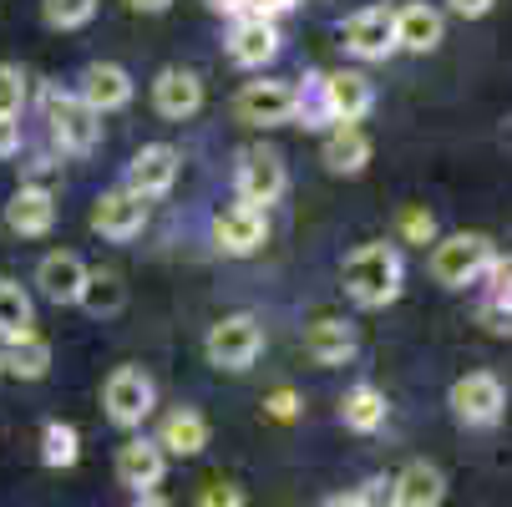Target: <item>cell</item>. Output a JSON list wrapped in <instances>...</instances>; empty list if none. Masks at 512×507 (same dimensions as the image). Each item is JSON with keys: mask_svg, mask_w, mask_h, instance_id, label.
Masks as SVG:
<instances>
[{"mask_svg": "<svg viewBox=\"0 0 512 507\" xmlns=\"http://www.w3.org/2000/svg\"><path fill=\"white\" fill-rule=\"evenodd\" d=\"M401 239L406 244H431L436 239V219H431L426 208H406L401 213Z\"/></svg>", "mask_w": 512, "mask_h": 507, "instance_id": "d6a6232c", "label": "cell"}, {"mask_svg": "<svg viewBox=\"0 0 512 507\" xmlns=\"http://www.w3.org/2000/svg\"><path fill=\"white\" fill-rule=\"evenodd\" d=\"M0 355H6V371H11V376H21V381H41V376L51 371V345H46L36 330H31V335H21V340H11Z\"/></svg>", "mask_w": 512, "mask_h": 507, "instance_id": "4316f807", "label": "cell"}, {"mask_svg": "<svg viewBox=\"0 0 512 507\" xmlns=\"http://www.w3.org/2000/svg\"><path fill=\"white\" fill-rule=\"evenodd\" d=\"M259 350H264V325L254 315H224L203 335V355L218 371H249L259 360Z\"/></svg>", "mask_w": 512, "mask_h": 507, "instance_id": "7a4b0ae2", "label": "cell"}, {"mask_svg": "<svg viewBox=\"0 0 512 507\" xmlns=\"http://www.w3.org/2000/svg\"><path fill=\"white\" fill-rule=\"evenodd\" d=\"M300 107H305V97L289 82H244L239 97H234V112L249 127H284V122L300 117Z\"/></svg>", "mask_w": 512, "mask_h": 507, "instance_id": "8992f818", "label": "cell"}, {"mask_svg": "<svg viewBox=\"0 0 512 507\" xmlns=\"http://www.w3.org/2000/svg\"><path fill=\"white\" fill-rule=\"evenodd\" d=\"M77 305H87L92 315H117L127 305V284L117 274H87V289H82Z\"/></svg>", "mask_w": 512, "mask_h": 507, "instance_id": "f1b7e54d", "label": "cell"}, {"mask_svg": "<svg viewBox=\"0 0 512 507\" xmlns=\"http://www.w3.org/2000/svg\"><path fill=\"white\" fill-rule=\"evenodd\" d=\"M345 51L360 61H386L396 51V11L386 6H365L345 21Z\"/></svg>", "mask_w": 512, "mask_h": 507, "instance_id": "30bf717a", "label": "cell"}, {"mask_svg": "<svg viewBox=\"0 0 512 507\" xmlns=\"http://www.w3.org/2000/svg\"><path fill=\"white\" fill-rule=\"evenodd\" d=\"M142 224H148V198L142 193H132L127 183L122 188H112V193H102L97 203H92V229L102 234V239H132V234H142Z\"/></svg>", "mask_w": 512, "mask_h": 507, "instance_id": "9c48e42d", "label": "cell"}, {"mask_svg": "<svg viewBox=\"0 0 512 507\" xmlns=\"http://www.w3.org/2000/svg\"><path fill=\"white\" fill-rule=\"evenodd\" d=\"M92 112H122L132 102V77L117 61H92L82 71V92H77Z\"/></svg>", "mask_w": 512, "mask_h": 507, "instance_id": "e0dca14e", "label": "cell"}, {"mask_svg": "<svg viewBox=\"0 0 512 507\" xmlns=\"http://www.w3.org/2000/svg\"><path fill=\"white\" fill-rule=\"evenodd\" d=\"M442 11H431V6H421V0H411V6H401L396 11V46H406V51H416V56H426V51H436L442 46Z\"/></svg>", "mask_w": 512, "mask_h": 507, "instance_id": "44dd1931", "label": "cell"}, {"mask_svg": "<svg viewBox=\"0 0 512 507\" xmlns=\"http://www.w3.org/2000/svg\"><path fill=\"white\" fill-rule=\"evenodd\" d=\"M264 234H269V224H264V208L234 203V208H224V213H213V239H218V249L234 254V259L254 254V249L264 244Z\"/></svg>", "mask_w": 512, "mask_h": 507, "instance_id": "5bb4252c", "label": "cell"}, {"mask_svg": "<svg viewBox=\"0 0 512 507\" xmlns=\"http://www.w3.org/2000/svg\"><path fill=\"white\" fill-rule=\"evenodd\" d=\"M82 457V437H77V426H66V421H46L41 431V462L46 467H77Z\"/></svg>", "mask_w": 512, "mask_h": 507, "instance_id": "83f0119b", "label": "cell"}, {"mask_svg": "<svg viewBox=\"0 0 512 507\" xmlns=\"http://www.w3.org/2000/svg\"><path fill=\"white\" fill-rule=\"evenodd\" d=\"M340 421L350 431H360V437H371V431L386 426V396L376 386H350L345 401H340Z\"/></svg>", "mask_w": 512, "mask_h": 507, "instance_id": "d4e9b609", "label": "cell"}, {"mask_svg": "<svg viewBox=\"0 0 512 507\" xmlns=\"http://www.w3.org/2000/svg\"><path fill=\"white\" fill-rule=\"evenodd\" d=\"M153 107L168 122H188L203 107V82L193 77V71H183V66H168L163 77L153 82Z\"/></svg>", "mask_w": 512, "mask_h": 507, "instance_id": "ac0fdd59", "label": "cell"}, {"mask_svg": "<svg viewBox=\"0 0 512 507\" xmlns=\"http://www.w3.org/2000/svg\"><path fill=\"white\" fill-rule=\"evenodd\" d=\"M6 224H11L21 239L51 234V224H56V198H51L46 188H21V193L6 203Z\"/></svg>", "mask_w": 512, "mask_h": 507, "instance_id": "ffe728a7", "label": "cell"}, {"mask_svg": "<svg viewBox=\"0 0 512 507\" xmlns=\"http://www.w3.org/2000/svg\"><path fill=\"white\" fill-rule=\"evenodd\" d=\"M87 264L77 259V254H66V249H56V254H46L41 264H36V284H41V295L51 300V305H77L82 300V289H87Z\"/></svg>", "mask_w": 512, "mask_h": 507, "instance_id": "2e32d148", "label": "cell"}, {"mask_svg": "<svg viewBox=\"0 0 512 507\" xmlns=\"http://www.w3.org/2000/svg\"><path fill=\"white\" fill-rule=\"evenodd\" d=\"M229 56H234V66H249V71L269 66V61L279 56V26H274L269 16H254V11H244V16L234 21Z\"/></svg>", "mask_w": 512, "mask_h": 507, "instance_id": "9a60e30c", "label": "cell"}, {"mask_svg": "<svg viewBox=\"0 0 512 507\" xmlns=\"http://www.w3.org/2000/svg\"><path fill=\"white\" fill-rule=\"evenodd\" d=\"M0 376H6V355H0Z\"/></svg>", "mask_w": 512, "mask_h": 507, "instance_id": "ee69618b", "label": "cell"}, {"mask_svg": "<svg viewBox=\"0 0 512 507\" xmlns=\"http://www.w3.org/2000/svg\"><path fill=\"white\" fill-rule=\"evenodd\" d=\"M234 188H239V203H249V208L279 203L284 188H289L284 158H279L274 148H244L239 163H234Z\"/></svg>", "mask_w": 512, "mask_h": 507, "instance_id": "5b68a950", "label": "cell"}, {"mask_svg": "<svg viewBox=\"0 0 512 507\" xmlns=\"http://www.w3.org/2000/svg\"><path fill=\"white\" fill-rule=\"evenodd\" d=\"M183 173V158L178 148H168V142H148V148H137V158L127 163V188L142 193V198H163Z\"/></svg>", "mask_w": 512, "mask_h": 507, "instance_id": "7c38bea8", "label": "cell"}, {"mask_svg": "<svg viewBox=\"0 0 512 507\" xmlns=\"http://www.w3.org/2000/svg\"><path fill=\"white\" fill-rule=\"evenodd\" d=\"M46 107V122H51V137L61 153H92L97 137H102V112H92L82 97L71 92H46L41 97Z\"/></svg>", "mask_w": 512, "mask_h": 507, "instance_id": "277c9868", "label": "cell"}, {"mask_svg": "<svg viewBox=\"0 0 512 507\" xmlns=\"http://www.w3.org/2000/svg\"><path fill=\"white\" fill-rule=\"evenodd\" d=\"M102 406H107V416L117 421V426H142L153 416V406H158V391H153V381L142 376L137 366H117L112 376H107V386H102Z\"/></svg>", "mask_w": 512, "mask_h": 507, "instance_id": "52a82bcc", "label": "cell"}, {"mask_svg": "<svg viewBox=\"0 0 512 507\" xmlns=\"http://www.w3.org/2000/svg\"><path fill=\"white\" fill-rule=\"evenodd\" d=\"M447 6H452V11L462 16V21H482V16H487V11L497 6V0H447Z\"/></svg>", "mask_w": 512, "mask_h": 507, "instance_id": "74e56055", "label": "cell"}, {"mask_svg": "<svg viewBox=\"0 0 512 507\" xmlns=\"http://www.w3.org/2000/svg\"><path fill=\"white\" fill-rule=\"evenodd\" d=\"M305 350L315 366H345L355 355V330L350 320H335V315H320L310 330H305Z\"/></svg>", "mask_w": 512, "mask_h": 507, "instance_id": "d6986e66", "label": "cell"}, {"mask_svg": "<svg viewBox=\"0 0 512 507\" xmlns=\"http://www.w3.org/2000/svg\"><path fill=\"white\" fill-rule=\"evenodd\" d=\"M36 330V310H31V295L16 284V279H0V340H21Z\"/></svg>", "mask_w": 512, "mask_h": 507, "instance_id": "484cf974", "label": "cell"}, {"mask_svg": "<svg viewBox=\"0 0 512 507\" xmlns=\"http://www.w3.org/2000/svg\"><path fill=\"white\" fill-rule=\"evenodd\" d=\"M158 447L173 452V457H198L208 447V421L198 411H173L158 431Z\"/></svg>", "mask_w": 512, "mask_h": 507, "instance_id": "cb8c5ba5", "label": "cell"}, {"mask_svg": "<svg viewBox=\"0 0 512 507\" xmlns=\"http://www.w3.org/2000/svg\"><path fill=\"white\" fill-rule=\"evenodd\" d=\"M295 6H300V0H249V11L254 16H269V21L284 16V11H295Z\"/></svg>", "mask_w": 512, "mask_h": 507, "instance_id": "f35d334b", "label": "cell"}, {"mask_svg": "<svg viewBox=\"0 0 512 507\" xmlns=\"http://www.w3.org/2000/svg\"><path fill=\"white\" fill-rule=\"evenodd\" d=\"M320 507H360V497L355 492H340V497H325Z\"/></svg>", "mask_w": 512, "mask_h": 507, "instance_id": "b9f144b4", "label": "cell"}, {"mask_svg": "<svg viewBox=\"0 0 512 507\" xmlns=\"http://www.w3.org/2000/svg\"><path fill=\"white\" fill-rule=\"evenodd\" d=\"M401 279H406V264L391 244H360L350 259H345V295L360 305V310H381L401 295Z\"/></svg>", "mask_w": 512, "mask_h": 507, "instance_id": "6da1fadb", "label": "cell"}, {"mask_svg": "<svg viewBox=\"0 0 512 507\" xmlns=\"http://www.w3.org/2000/svg\"><path fill=\"white\" fill-rule=\"evenodd\" d=\"M396 492H401V507H442L447 477L431 462H406V472L396 477Z\"/></svg>", "mask_w": 512, "mask_h": 507, "instance_id": "603a6c76", "label": "cell"}, {"mask_svg": "<svg viewBox=\"0 0 512 507\" xmlns=\"http://www.w3.org/2000/svg\"><path fill=\"white\" fill-rule=\"evenodd\" d=\"M452 416L462 421V426H492L497 416H502V406H507V386L492 376V371H472V376H462L457 386H452Z\"/></svg>", "mask_w": 512, "mask_h": 507, "instance_id": "ba28073f", "label": "cell"}, {"mask_svg": "<svg viewBox=\"0 0 512 507\" xmlns=\"http://www.w3.org/2000/svg\"><path fill=\"white\" fill-rule=\"evenodd\" d=\"M198 507H244V487H234V482H208V487L198 492Z\"/></svg>", "mask_w": 512, "mask_h": 507, "instance_id": "e575fe53", "label": "cell"}, {"mask_svg": "<svg viewBox=\"0 0 512 507\" xmlns=\"http://www.w3.org/2000/svg\"><path fill=\"white\" fill-rule=\"evenodd\" d=\"M208 11H218V16H244L249 0H208Z\"/></svg>", "mask_w": 512, "mask_h": 507, "instance_id": "ab89813d", "label": "cell"}, {"mask_svg": "<svg viewBox=\"0 0 512 507\" xmlns=\"http://www.w3.org/2000/svg\"><path fill=\"white\" fill-rule=\"evenodd\" d=\"M132 507H173V502H163V497H158V492H142V497H137V502H132Z\"/></svg>", "mask_w": 512, "mask_h": 507, "instance_id": "7bdbcfd3", "label": "cell"}, {"mask_svg": "<svg viewBox=\"0 0 512 507\" xmlns=\"http://www.w3.org/2000/svg\"><path fill=\"white\" fill-rule=\"evenodd\" d=\"M360 507H401V492H396V477H371L360 492Z\"/></svg>", "mask_w": 512, "mask_h": 507, "instance_id": "836d02e7", "label": "cell"}, {"mask_svg": "<svg viewBox=\"0 0 512 507\" xmlns=\"http://www.w3.org/2000/svg\"><path fill=\"white\" fill-rule=\"evenodd\" d=\"M127 6H132V11H142V16H158V11H168V6H173V0H127Z\"/></svg>", "mask_w": 512, "mask_h": 507, "instance_id": "60d3db41", "label": "cell"}, {"mask_svg": "<svg viewBox=\"0 0 512 507\" xmlns=\"http://www.w3.org/2000/svg\"><path fill=\"white\" fill-rule=\"evenodd\" d=\"M482 279H487V315H512V254H492Z\"/></svg>", "mask_w": 512, "mask_h": 507, "instance_id": "f546056e", "label": "cell"}, {"mask_svg": "<svg viewBox=\"0 0 512 507\" xmlns=\"http://www.w3.org/2000/svg\"><path fill=\"white\" fill-rule=\"evenodd\" d=\"M371 107H376V87L360 71H330L320 82V112L330 122H360Z\"/></svg>", "mask_w": 512, "mask_h": 507, "instance_id": "8fae6325", "label": "cell"}, {"mask_svg": "<svg viewBox=\"0 0 512 507\" xmlns=\"http://www.w3.org/2000/svg\"><path fill=\"white\" fill-rule=\"evenodd\" d=\"M41 16H46V26H56V31H77V26H87V21L97 16V0H46Z\"/></svg>", "mask_w": 512, "mask_h": 507, "instance_id": "4dcf8cb0", "label": "cell"}, {"mask_svg": "<svg viewBox=\"0 0 512 507\" xmlns=\"http://www.w3.org/2000/svg\"><path fill=\"white\" fill-rule=\"evenodd\" d=\"M325 168L330 173H360L365 163H371V137H365L355 122H335L330 137H325V148H320Z\"/></svg>", "mask_w": 512, "mask_h": 507, "instance_id": "7402d4cb", "label": "cell"}, {"mask_svg": "<svg viewBox=\"0 0 512 507\" xmlns=\"http://www.w3.org/2000/svg\"><path fill=\"white\" fill-rule=\"evenodd\" d=\"M21 153V117H0V163Z\"/></svg>", "mask_w": 512, "mask_h": 507, "instance_id": "8d00e7d4", "label": "cell"}, {"mask_svg": "<svg viewBox=\"0 0 512 507\" xmlns=\"http://www.w3.org/2000/svg\"><path fill=\"white\" fill-rule=\"evenodd\" d=\"M163 472H168V452L158 447V442H148V437H132V442H122L117 447V482L127 487V492H153L158 482H163Z\"/></svg>", "mask_w": 512, "mask_h": 507, "instance_id": "4fadbf2b", "label": "cell"}, {"mask_svg": "<svg viewBox=\"0 0 512 507\" xmlns=\"http://www.w3.org/2000/svg\"><path fill=\"white\" fill-rule=\"evenodd\" d=\"M21 107H26V71L0 61V117H21Z\"/></svg>", "mask_w": 512, "mask_h": 507, "instance_id": "1f68e13d", "label": "cell"}, {"mask_svg": "<svg viewBox=\"0 0 512 507\" xmlns=\"http://www.w3.org/2000/svg\"><path fill=\"white\" fill-rule=\"evenodd\" d=\"M264 411L274 416V421H295V411H300V401H295V391H289V386H279L269 401H264Z\"/></svg>", "mask_w": 512, "mask_h": 507, "instance_id": "d590c367", "label": "cell"}, {"mask_svg": "<svg viewBox=\"0 0 512 507\" xmlns=\"http://www.w3.org/2000/svg\"><path fill=\"white\" fill-rule=\"evenodd\" d=\"M492 264V239L487 234H452L431 249V279L447 289H467L487 274Z\"/></svg>", "mask_w": 512, "mask_h": 507, "instance_id": "3957f363", "label": "cell"}]
</instances>
